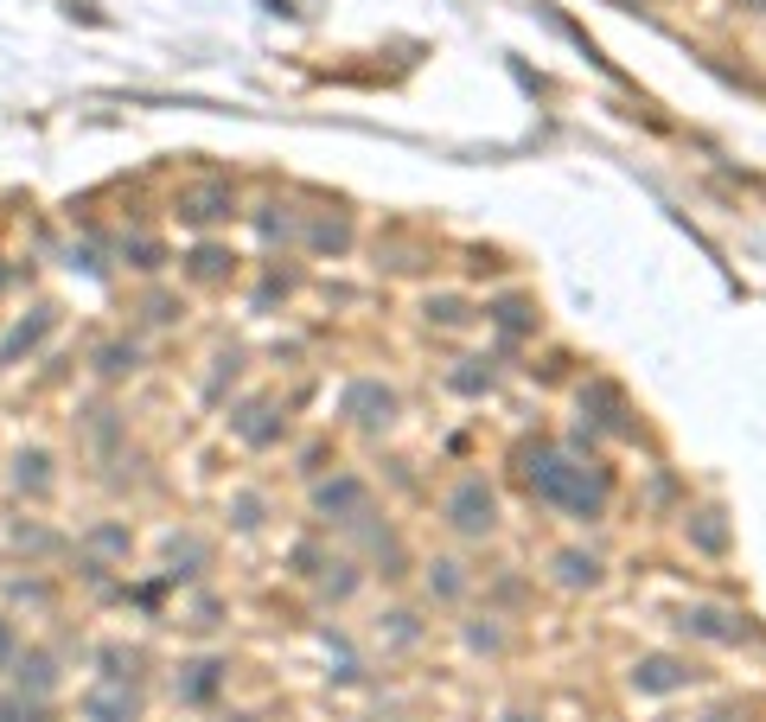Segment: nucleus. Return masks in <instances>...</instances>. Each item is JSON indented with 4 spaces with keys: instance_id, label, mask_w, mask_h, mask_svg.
<instances>
[{
    "instance_id": "obj_17",
    "label": "nucleus",
    "mask_w": 766,
    "mask_h": 722,
    "mask_svg": "<svg viewBox=\"0 0 766 722\" xmlns=\"http://www.w3.org/2000/svg\"><path fill=\"white\" fill-rule=\"evenodd\" d=\"M428 595H441V601H460V595H467V575H460V563H428Z\"/></svg>"
},
{
    "instance_id": "obj_29",
    "label": "nucleus",
    "mask_w": 766,
    "mask_h": 722,
    "mask_svg": "<svg viewBox=\"0 0 766 722\" xmlns=\"http://www.w3.org/2000/svg\"><path fill=\"white\" fill-rule=\"evenodd\" d=\"M499 722H544V717H524V710H511V717H499Z\"/></svg>"
},
{
    "instance_id": "obj_11",
    "label": "nucleus",
    "mask_w": 766,
    "mask_h": 722,
    "mask_svg": "<svg viewBox=\"0 0 766 722\" xmlns=\"http://www.w3.org/2000/svg\"><path fill=\"white\" fill-rule=\"evenodd\" d=\"M582 410L594 416V428H607V435H626V428H632V422H626V397L614 390V383H587Z\"/></svg>"
},
{
    "instance_id": "obj_23",
    "label": "nucleus",
    "mask_w": 766,
    "mask_h": 722,
    "mask_svg": "<svg viewBox=\"0 0 766 722\" xmlns=\"http://www.w3.org/2000/svg\"><path fill=\"white\" fill-rule=\"evenodd\" d=\"M224 263H230L224 250H198V256H192V275H198V282H218V275H224Z\"/></svg>"
},
{
    "instance_id": "obj_25",
    "label": "nucleus",
    "mask_w": 766,
    "mask_h": 722,
    "mask_svg": "<svg viewBox=\"0 0 766 722\" xmlns=\"http://www.w3.org/2000/svg\"><path fill=\"white\" fill-rule=\"evenodd\" d=\"M90 543H96V550H110V557H128V531H122V525H103Z\"/></svg>"
},
{
    "instance_id": "obj_4",
    "label": "nucleus",
    "mask_w": 766,
    "mask_h": 722,
    "mask_svg": "<svg viewBox=\"0 0 766 722\" xmlns=\"http://www.w3.org/2000/svg\"><path fill=\"white\" fill-rule=\"evenodd\" d=\"M690 685H696L690 658L652 652V658H639V665H632V690H645V697H671V690H690Z\"/></svg>"
},
{
    "instance_id": "obj_13",
    "label": "nucleus",
    "mask_w": 766,
    "mask_h": 722,
    "mask_svg": "<svg viewBox=\"0 0 766 722\" xmlns=\"http://www.w3.org/2000/svg\"><path fill=\"white\" fill-rule=\"evenodd\" d=\"M13 486H20V493H52V455H45V448H26V455L13 460Z\"/></svg>"
},
{
    "instance_id": "obj_12",
    "label": "nucleus",
    "mask_w": 766,
    "mask_h": 722,
    "mask_svg": "<svg viewBox=\"0 0 766 722\" xmlns=\"http://www.w3.org/2000/svg\"><path fill=\"white\" fill-rule=\"evenodd\" d=\"M556 582H562V588H601V557L562 550V557H556Z\"/></svg>"
},
{
    "instance_id": "obj_22",
    "label": "nucleus",
    "mask_w": 766,
    "mask_h": 722,
    "mask_svg": "<svg viewBox=\"0 0 766 722\" xmlns=\"http://www.w3.org/2000/svg\"><path fill=\"white\" fill-rule=\"evenodd\" d=\"M447 383H454V390H467V397H479V390H492V371H479V358H473L467 371H454Z\"/></svg>"
},
{
    "instance_id": "obj_7",
    "label": "nucleus",
    "mask_w": 766,
    "mask_h": 722,
    "mask_svg": "<svg viewBox=\"0 0 766 722\" xmlns=\"http://www.w3.org/2000/svg\"><path fill=\"white\" fill-rule=\"evenodd\" d=\"M13 690L33 697V703H45V697L58 690V658H52L45 646H33V652L20 646V658H13Z\"/></svg>"
},
{
    "instance_id": "obj_6",
    "label": "nucleus",
    "mask_w": 766,
    "mask_h": 722,
    "mask_svg": "<svg viewBox=\"0 0 766 722\" xmlns=\"http://www.w3.org/2000/svg\"><path fill=\"white\" fill-rule=\"evenodd\" d=\"M677 627L696 633V640H709V646H741V640H747V620L729 614V608H684Z\"/></svg>"
},
{
    "instance_id": "obj_2",
    "label": "nucleus",
    "mask_w": 766,
    "mask_h": 722,
    "mask_svg": "<svg viewBox=\"0 0 766 722\" xmlns=\"http://www.w3.org/2000/svg\"><path fill=\"white\" fill-rule=\"evenodd\" d=\"M447 525L460 537H492L499 531V498H492V486H485L479 473H467V480L447 493Z\"/></svg>"
},
{
    "instance_id": "obj_21",
    "label": "nucleus",
    "mask_w": 766,
    "mask_h": 722,
    "mask_svg": "<svg viewBox=\"0 0 766 722\" xmlns=\"http://www.w3.org/2000/svg\"><path fill=\"white\" fill-rule=\"evenodd\" d=\"M492 320H499L505 333H524V326H530V307H524V301H499V307H492Z\"/></svg>"
},
{
    "instance_id": "obj_31",
    "label": "nucleus",
    "mask_w": 766,
    "mask_h": 722,
    "mask_svg": "<svg viewBox=\"0 0 766 722\" xmlns=\"http://www.w3.org/2000/svg\"><path fill=\"white\" fill-rule=\"evenodd\" d=\"M377 722H384V717H377Z\"/></svg>"
},
{
    "instance_id": "obj_18",
    "label": "nucleus",
    "mask_w": 766,
    "mask_h": 722,
    "mask_svg": "<svg viewBox=\"0 0 766 722\" xmlns=\"http://www.w3.org/2000/svg\"><path fill=\"white\" fill-rule=\"evenodd\" d=\"M0 722H45V703H33V697H0Z\"/></svg>"
},
{
    "instance_id": "obj_27",
    "label": "nucleus",
    "mask_w": 766,
    "mask_h": 722,
    "mask_svg": "<svg viewBox=\"0 0 766 722\" xmlns=\"http://www.w3.org/2000/svg\"><path fill=\"white\" fill-rule=\"evenodd\" d=\"M313 243H320V250H345V243H352V230H345V225H313Z\"/></svg>"
},
{
    "instance_id": "obj_19",
    "label": "nucleus",
    "mask_w": 766,
    "mask_h": 722,
    "mask_svg": "<svg viewBox=\"0 0 766 722\" xmlns=\"http://www.w3.org/2000/svg\"><path fill=\"white\" fill-rule=\"evenodd\" d=\"M135 345H103V378H122V371H135Z\"/></svg>"
},
{
    "instance_id": "obj_9",
    "label": "nucleus",
    "mask_w": 766,
    "mask_h": 722,
    "mask_svg": "<svg viewBox=\"0 0 766 722\" xmlns=\"http://www.w3.org/2000/svg\"><path fill=\"white\" fill-rule=\"evenodd\" d=\"M230 211H237V192H230V186H198V192H185V198H180L185 225H224Z\"/></svg>"
},
{
    "instance_id": "obj_28",
    "label": "nucleus",
    "mask_w": 766,
    "mask_h": 722,
    "mask_svg": "<svg viewBox=\"0 0 766 722\" xmlns=\"http://www.w3.org/2000/svg\"><path fill=\"white\" fill-rule=\"evenodd\" d=\"M255 518H262V505H255V498H250V493H243V498H237V525H243V531H250Z\"/></svg>"
},
{
    "instance_id": "obj_14",
    "label": "nucleus",
    "mask_w": 766,
    "mask_h": 722,
    "mask_svg": "<svg viewBox=\"0 0 766 722\" xmlns=\"http://www.w3.org/2000/svg\"><path fill=\"white\" fill-rule=\"evenodd\" d=\"M684 531H690V543L702 550V557H722V550H729V525H722V512H690V525H684Z\"/></svg>"
},
{
    "instance_id": "obj_10",
    "label": "nucleus",
    "mask_w": 766,
    "mask_h": 722,
    "mask_svg": "<svg viewBox=\"0 0 766 722\" xmlns=\"http://www.w3.org/2000/svg\"><path fill=\"white\" fill-rule=\"evenodd\" d=\"M224 672H230L224 658H198V665H185L180 678H173V690H180V703H211V697L224 690Z\"/></svg>"
},
{
    "instance_id": "obj_16",
    "label": "nucleus",
    "mask_w": 766,
    "mask_h": 722,
    "mask_svg": "<svg viewBox=\"0 0 766 722\" xmlns=\"http://www.w3.org/2000/svg\"><path fill=\"white\" fill-rule=\"evenodd\" d=\"M237 435H243L250 448H268V442H282V422H275V410H268V403H250V410L237 416Z\"/></svg>"
},
{
    "instance_id": "obj_20",
    "label": "nucleus",
    "mask_w": 766,
    "mask_h": 722,
    "mask_svg": "<svg viewBox=\"0 0 766 722\" xmlns=\"http://www.w3.org/2000/svg\"><path fill=\"white\" fill-rule=\"evenodd\" d=\"M428 320H441V326H460V320H467V301H460V295H441V301H428Z\"/></svg>"
},
{
    "instance_id": "obj_26",
    "label": "nucleus",
    "mask_w": 766,
    "mask_h": 722,
    "mask_svg": "<svg viewBox=\"0 0 766 722\" xmlns=\"http://www.w3.org/2000/svg\"><path fill=\"white\" fill-rule=\"evenodd\" d=\"M467 646H473V652H499V646H505V633H499V627H467Z\"/></svg>"
},
{
    "instance_id": "obj_15",
    "label": "nucleus",
    "mask_w": 766,
    "mask_h": 722,
    "mask_svg": "<svg viewBox=\"0 0 766 722\" xmlns=\"http://www.w3.org/2000/svg\"><path fill=\"white\" fill-rule=\"evenodd\" d=\"M45 333H52V313H45V307H38L33 320H20V326H13V333H7V340H0V365H13V358H20V352H33V345L45 340Z\"/></svg>"
},
{
    "instance_id": "obj_30",
    "label": "nucleus",
    "mask_w": 766,
    "mask_h": 722,
    "mask_svg": "<svg viewBox=\"0 0 766 722\" xmlns=\"http://www.w3.org/2000/svg\"><path fill=\"white\" fill-rule=\"evenodd\" d=\"M747 7H754V13H766V0H747Z\"/></svg>"
},
{
    "instance_id": "obj_24",
    "label": "nucleus",
    "mask_w": 766,
    "mask_h": 722,
    "mask_svg": "<svg viewBox=\"0 0 766 722\" xmlns=\"http://www.w3.org/2000/svg\"><path fill=\"white\" fill-rule=\"evenodd\" d=\"M13 658H20V627L0 614V672H13Z\"/></svg>"
},
{
    "instance_id": "obj_8",
    "label": "nucleus",
    "mask_w": 766,
    "mask_h": 722,
    "mask_svg": "<svg viewBox=\"0 0 766 722\" xmlns=\"http://www.w3.org/2000/svg\"><path fill=\"white\" fill-rule=\"evenodd\" d=\"M365 480H358V473H339V480H327V486H320V493H313V505H320V512H327V518H345V525H352V518H365Z\"/></svg>"
},
{
    "instance_id": "obj_5",
    "label": "nucleus",
    "mask_w": 766,
    "mask_h": 722,
    "mask_svg": "<svg viewBox=\"0 0 766 722\" xmlns=\"http://www.w3.org/2000/svg\"><path fill=\"white\" fill-rule=\"evenodd\" d=\"M83 722H141V690L135 685L83 690Z\"/></svg>"
},
{
    "instance_id": "obj_3",
    "label": "nucleus",
    "mask_w": 766,
    "mask_h": 722,
    "mask_svg": "<svg viewBox=\"0 0 766 722\" xmlns=\"http://www.w3.org/2000/svg\"><path fill=\"white\" fill-rule=\"evenodd\" d=\"M339 410L358 422V428L377 435V428H390V422H397V390H390V383H377V378H358V383H345V403H339Z\"/></svg>"
},
{
    "instance_id": "obj_1",
    "label": "nucleus",
    "mask_w": 766,
    "mask_h": 722,
    "mask_svg": "<svg viewBox=\"0 0 766 722\" xmlns=\"http://www.w3.org/2000/svg\"><path fill=\"white\" fill-rule=\"evenodd\" d=\"M530 493L544 498V505H556V512H569V518L594 525L607 512V498H614V480L601 467H582V460L544 448V455L530 460Z\"/></svg>"
}]
</instances>
